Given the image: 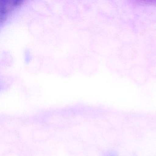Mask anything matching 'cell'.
Masks as SVG:
<instances>
[{"label": "cell", "mask_w": 156, "mask_h": 156, "mask_svg": "<svg viewBox=\"0 0 156 156\" xmlns=\"http://www.w3.org/2000/svg\"><path fill=\"white\" fill-rule=\"evenodd\" d=\"M21 1L15 0H4L2 1L0 3V12L2 16L5 15L10 11L14 7L20 5Z\"/></svg>", "instance_id": "obj_1"}]
</instances>
